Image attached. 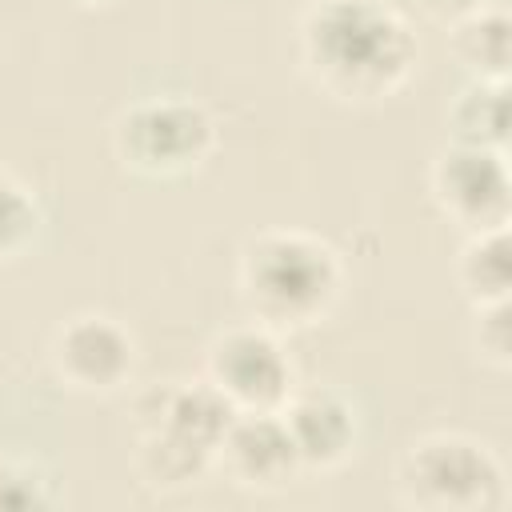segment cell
I'll use <instances>...</instances> for the list:
<instances>
[{"label": "cell", "instance_id": "6da1fadb", "mask_svg": "<svg viewBox=\"0 0 512 512\" xmlns=\"http://www.w3.org/2000/svg\"><path fill=\"white\" fill-rule=\"evenodd\" d=\"M420 48L384 0H316L300 20V64L340 104H376L408 84Z\"/></svg>", "mask_w": 512, "mask_h": 512}, {"label": "cell", "instance_id": "7a4b0ae2", "mask_svg": "<svg viewBox=\"0 0 512 512\" xmlns=\"http://www.w3.org/2000/svg\"><path fill=\"white\" fill-rule=\"evenodd\" d=\"M236 284L248 316L272 332L320 324L340 292L344 264L336 248L300 228H260L240 244Z\"/></svg>", "mask_w": 512, "mask_h": 512}, {"label": "cell", "instance_id": "3957f363", "mask_svg": "<svg viewBox=\"0 0 512 512\" xmlns=\"http://www.w3.org/2000/svg\"><path fill=\"white\" fill-rule=\"evenodd\" d=\"M236 408L208 380H168L136 400V468L148 488H184L208 472Z\"/></svg>", "mask_w": 512, "mask_h": 512}, {"label": "cell", "instance_id": "277c9868", "mask_svg": "<svg viewBox=\"0 0 512 512\" xmlns=\"http://www.w3.org/2000/svg\"><path fill=\"white\" fill-rule=\"evenodd\" d=\"M396 496L420 512H496L508 504V476L484 440L428 432L400 452Z\"/></svg>", "mask_w": 512, "mask_h": 512}, {"label": "cell", "instance_id": "5b68a950", "mask_svg": "<svg viewBox=\"0 0 512 512\" xmlns=\"http://www.w3.org/2000/svg\"><path fill=\"white\" fill-rule=\"evenodd\" d=\"M216 148V124L208 108L180 96H156L124 108L112 124V152L136 176H184L196 172Z\"/></svg>", "mask_w": 512, "mask_h": 512}, {"label": "cell", "instance_id": "8992f818", "mask_svg": "<svg viewBox=\"0 0 512 512\" xmlns=\"http://www.w3.org/2000/svg\"><path fill=\"white\" fill-rule=\"evenodd\" d=\"M204 380L236 412H280L296 392V368L280 332L248 320L224 328L204 352Z\"/></svg>", "mask_w": 512, "mask_h": 512}, {"label": "cell", "instance_id": "52a82bcc", "mask_svg": "<svg viewBox=\"0 0 512 512\" xmlns=\"http://www.w3.org/2000/svg\"><path fill=\"white\" fill-rule=\"evenodd\" d=\"M428 192L436 208L464 232L508 228L512 216V176L504 148L448 144L428 168Z\"/></svg>", "mask_w": 512, "mask_h": 512}, {"label": "cell", "instance_id": "ba28073f", "mask_svg": "<svg viewBox=\"0 0 512 512\" xmlns=\"http://www.w3.org/2000/svg\"><path fill=\"white\" fill-rule=\"evenodd\" d=\"M48 360L56 380L72 392H116L132 380L136 340L120 320L80 312L52 332Z\"/></svg>", "mask_w": 512, "mask_h": 512}, {"label": "cell", "instance_id": "9c48e42d", "mask_svg": "<svg viewBox=\"0 0 512 512\" xmlns=\"http://www.w3.org/2000/svg\"><path fill=\"white\" fill-rule=\"evenodd\" d=\"M212 464H220L232 484L256 492H276L300 472V456L280 412H236Z\"/></svg>", "mask_w": 512, "mask_h": 512}, {"label": "cell", "instance_id": "30bf717a", "mask_svg": "<svg viewBox=\"0 0 512 512\" xmlns=\"http://www.w3.org/2000/svg\"><path fill=\"white\" fill-rule=\"evenodd\" d=\"M284 428L296 444L300 468H340L360 440V416L352 408L348 396L332 392V388H308V392H292L288 404L280 408Z\"/></svg>", "mask_w": 512, "mask_h": 512}, {"label": "cell", "instance_id": "8fae6325", "mask_svg": "<svg viewBox=\"0 0 512 512\" xmlns=\"http://www.w3.org/2000/svg\"><path fill=\"white\" fill-rule=\"evenodd\" d=\"M448 48L468 80H508L512 68V20L500 4H480L476 12L448 24Z\"/></svg>", "mask_w": 512, "mask_h": 512}, {"label": "cell", "instance_id": "7c38bea8", "mask_svg": "<svg viewBox=\"0 0 512 512\" xmlns=\"http://www.w3.org/2000/svg\"><path fill=\"white\" fill-rule=\"evenodd\" d=\"M452 144L504 148L508 144V80H468L448 104Z\"/></svg>", "mask_w": 512, "mask_h": 512}, {"label": "cell", "instance_id": "4fadbf2b", "mask_svg": "<svg viewBox=\"0 0 512 512\" xmlns=\"http://www.w3.org/2000/svg\"><path fill=\"white\" fill-rule=\"evenodd\" d=\"M456 284L464 300L476 304H496L508 300L512 292V244L508 228H488V232H468L460 256H456Z\"/></svg>", "mask_w": 512, "mask_h": 512}, {"label": "cell", "instance_id": "5bb4252c", "mask_svg": "<svg viewBox=\"0 0 512 512\" xmlns=\"http://www.w3.org/2000/svg\"><path fill=\"white\" fill-rule=\"evenodd\" d=\"M40 232V208L24 184L0 172V260H16Z\"/></svg>", "mask_w": 512, "mask_h": 512}, {"label": "cell", "instance_id": "9a60e30c", "mask_svg": "<svg viewBox=\"0 0 512 512\" xmlns=\"http://www.w3.org/2000/svg\"><path fill=\"white\" fill-rule=\"evenodd\" d=\"M508 316H512L508 300L476 304L472 308V328H468L476 360L488 364V368H500V372L512 364V320Z\"/></svg>", "mask_w": 512, "mask_h": 512}, {"label": "cell", "instance_id": "2e32d148", "mask_svg": "<svg viewBox=\"0 0 512 512\" xmlns=\"http://www.w3.org/2000/svg\"><path fill=\"white\" fill-rule=\"evenodd\" d=\"M56 504L48 472L20 460H0V512H40Z\"/></svg>", "mask_w": 512, "mask_h": 512}, {"label": "cell", "instance_id": "e0dca14e", "mask_svg": "<svg viewBox=\"0 0 512 512\" xmlns=\"http://www.w3.org/2000/svg\"><path fill=\"white\" fill-rule=\"evenodd\" d=\"M420 4V12L424 16H432L436 24H456L460 16H468V12H476L480 4H488V0H416Z\"/></svg>", "mask_w": 512, "mask_h": 512}, {"label": "cell", "instance_id": "ac0fdd59", "mask_svg": "<svg viewBox=\"0 0 512 512\" xmlns=\"http://www.w3.org/2000/svg\"><path fill=\"white\" fill-rule=\"evenodd\" d=\"M76 4H112V0H76Z\"/></svg>", "mask_w": 512, "mask_h": 512}]
</instances>
